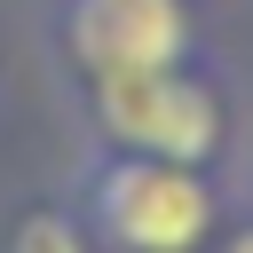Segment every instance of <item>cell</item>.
Listing matches in <instances>:
<instances>
[{"label": "cell", "mask_w": 253, "mask_h": 253, "mask_svg": "<svg viewBox=\"0 0 253 253\" xmlns=\"http://www.w3.org/2000/svg\"><path fill=\"white\" fill-rule=\"evenodd\" d=\"M63 55L79 63V79L166 71L190 55V8L182 0H63Z\"/></svg>", "instance_id": "3"}, {"label": "cell", "mask_w": 253, "mask_h": 253, "mask_svg": "<svg viewBox=\"0 0 253 253\" xmlns=\"http://www.w3.org/2000/svg\"><path fill=\"white\" fill-rule=\"evenodd\" d=\"M87 119H95L103 150H142V158H174V166H206L221 150V103L182 63L87 79Z\"/></svg>", "instance_id": "2"}, {"label": "cell", "mask_w": 253, "mask_h": 253, "mask_svg": "<svg viewBox=\"0 0 253 253\" xmlns=\"http://www.w3.org/2000/svg\"><path fill=\"white\" fill-rule=\"evenodd\" d=\"M79 221L95 245H119V253H198L213 229V190H206V166L103 150L79 174Z\"/></svg>", "instance_id": "1"}, {"label": "cell", "mask_w": 253, "mask_h": 253, "mask_svg": "<svg viewBox=\"0 0 253 253\" xmlns=\"http://www.w3.org/2000/svg\"><path fill=\"white\" fill-rule=\"evenodd\" d=\"M221 253H253V229H237V237H229V245H221Z\"/></svg>", "instance_id": "5"}, {"label": "cell", "mask_w": 253, "mask_h": 253, "mask_svg": "<svg viewBox=\"0 0 253 253\" xmlns=\"http://www.w3.org/2000/svg\"><path fill=\"white\" fill-rule=\"evenodd\" d=\"M8 253H95V237H87L79 213H63V206H32V213L8 229Z\"/></svg>", "instance_id": "4"}]
</instances>
